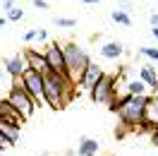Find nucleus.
Here are the masks:
<instances>
[{
    "label": "nucleus",
    "mask_w": 158,
    "mask_h": 156,
    "mask_svg": "<svg viewBox=\"0 0 158 156\" xmlns=\"http://www.w3.org/2000/svg\"><path fill=\"white\" fill-rule=\"evenodd\" d=\"M74 82L67 77H62V75H58V72H48L46 77H43V103H48L50 108H65L74 98V94H79V91H74Z\"/></svg>",
    "instance_id": "f257e3e1"
},
{
    "label": "nucleus",
    "mask_w": 158,
    "mask_h": 156,
    "mask_svg": "<svg viewBox=\"0 0 158 156\" xmlns=\"http://www.w3.org/2000/svg\"><path fill=\"white\" fill-rule=\"evenodd\" d=\"M62 53H65V65H67V72L69 77L77 82L79 77H81V72L86 70V65H89V53L81 48L79 43H74V41H69V43H65L62 46Z\"/></svg>",
    "instance_id": "f03ea898"
},
{
    "label": "nucleus",
    "mask_w": 158,
    "mask_h": 156,
    "mask_svg": "<svg viewBox=\"0 0 158 156\" xmlns=\"http://www.w3.org/2000/svg\"><path fill=\"white\" fill-rule=\"evenodd\" d=\"M7 103H10L17 113H19L24 120L27 118H31L34 115V110H36V103H34V98L24 91V84H22L19 79H15L12 82V87H10V94H7V98H5Z\"/></svg>",
    "instance_id": "7ed1b4c3"
},
{
    "label": "nucleus",
    "mask_w": 158,
    "mask_h": 156,
    "mask_svg": "<svg viewBox=\"0 0 158 156\" xmlns=\"http://www.w3.org/2000/svg\"><path fill=\"white\" fill-rule=\"evenodd\" d=\"M89 94H91V101H94V103H106V106H108L110 101L118 96V77L103 72L101 79L94 84V89H91Z\"/></svg>",
    "instance_id": "20e7f679"
},
{
    "label": "nucleus",
    "mask_w": 158,
    "mask_h": 156,
    "mask_svg": "<svg viewBox=\"0 0 158 156\" xmlns=\"http://www.w3.org/2000/svg\"><path fill=\"white\" fill-rule=\"evenodd\" d=\"M19 82L24 84V91L34 98V103L41 106V103H43V75L36 72V70H29V67H27V72L19 77Z\"/></svg>",
    "instance_id": "39448f33"
},
{
    "label": "nucleus",
    "mask_w": 158,
    "mask_h": 156,
    "mask_svg": "<svg viewBox=\"0 0 158 156\" xmlns=\"http://www.w3.org/2000/svg\"><path fill=\"white\" fill-rule=\"evenodd\" d=\"M46 60H48V67L50 72H58V75H62V77H69L67 72V65H65V53H62V46H58V43H48L46 46ZM74 82V79H72Z\"/></svg>",
    "instance_id": "423d86ee"
},
{
    "label": "nucleus",
    "mask_w": 158,
    "mask_h": 156,
    "mask_svg": "<svg viewBox=\"0 0 158 156\" xmlns=\"http://www.w3.org/2000/svg\"><path fill=\"white\" fill-rule=\"evenodd\" d=\"M22 53H24V58H27V65H29V70H36V72H41L43 77L50 72L48 60H46V53H41V50H36V48H24Z\"/></svg>",
    "instance_id": "0eeeda50"
},
{
    "label": "nucleus",
    "mask_w": 158,
    "mask_h": 156,
    "mask_svg": "<svg viewBox=\"0 0 158 156\" xmlns=\"http://www.w3.org/2000/svg\"><path fill=\"white\" fill-rule=\"evenodd\" d=\"M101 75H103L101 65H96V63H89V65H86V70L81 72V77H79L77 82H79V87L84 89V91H91V89H94V84L101 79Z\"/></svg>",
    "instance_id": "6e6552de"
},
{
    "label": "nucleus",
    "mask_w": 158,
    "mask_h": 156,
    "mask_svg": "<svg viewBox=\"0 0 158 156\" xmlns=\"http://www.w3.org/2000/svg\"><path fill=\"white\" fill-rule=\"evenodd\" d=\"M27 58H24V53H17V55H12L7 63H5V72L10 75L12 79H19L24 72H27Z\"/></svg>",
    "instance_id": "1a4fd4ad"
},
{
    "label": "nucleus",
    "mask_w": 158,
    "mask_h": 156,
    "mask_svg": "<svg viewBox=\"0 0 158 156\" xmlns=\"http://www.w3.org/2000/svg\"><path fill=\"white\" fill-rule=\"evenodd\" d=\"M122 53H125V46H122L120 41H108V43L101 46V55L106 60H118Z\"/></svg>",
    "instance_id": "9d476101"
},
{
    "label": "nucleus",
    "mask_w": 158,
    "mask_h": 156,
    "mask_svg": "<svg viewBox=\"0 0 158 156\" xmlns=\"http://www.w3.org/2000/svg\"><path fill=\"white\" fill-rule=\"evenodd\" d=\"M139 79H141L146 87H151L153 91H158V72L153 70V65H141V70H139Z\"/></svg>",
    "instance_id": "9b49d317"
},
{
    "label": "nucleus",
    "mask_w": 158,
    "mask_h": 156,
    "mask_svg": "<svg viewBox=\"0 0 158 156\" xmlns=\"http://www.w3.org/2000/svg\"><path fill=\"white\" fill-rule=\"evenodd\" d=\"M0 120H10V123L24 125V118H22L19 113H17V110H15V108H12L10 103H7V101H5V98L0 101Z\"/></svg>",
    "instance_id": "f8f14e48"
},
{
    "label": "nucleus",
    "mask_w": 158,
    "mask_h": 156,
    "mask_svg": "<svg viewBox=\"0 0 158 156\" xmlns=\"http://www.w3.org/2000/svg\"><path fill=\"white\" fill-rule=\"evenodd\" d=\"M77 154L79 156H96L98 154V142L96 139H91V137H84L77 146Z\"/></svg>",
    "instance_id": "ddd939ff"
},
{
    "label": "nucleus",
    "mask_w": 158,
    "mask_h": 156,
    "mask_svg": "<svg viewBox=\"0 0 158 156\" xmlns=\"http://www.w3.org/2000/svg\"><path fill=\"white\" fill-rule=\"evenodd\" d=\"M146 106H148V118L158 125V91H153L151 96H146Z\"/></svg>",
    "instance_id": "4468645a"
},
{
    "label": "nucleus",
    "mask_w": 158,
    "mask_h": 156,
    "mask_svg": "<svg viewBox=\"0 0 158 156\" xmlns=\"http://www.w3.org/2000/svg\"><path fill=\"white\" fill-rule=\"evenodd\" d=\"M144 91H146V84H144L141 79H132V82H127V94H129V96H144Z\"/></svg>",
    "instance_id": "2eb2a0df"
},
{
    "label": "nucleus",
    "mask_w": 158,
    "mask_h": 156,
    "mask_svg": "<svg viewBox=\"0 0 158 156\" xmlns=\"http://www.w3.org/2000/svg\"><path fill=\"white\" fill-rule=\"evenodd\" d=\"M110 17H113V22H118V24H122V27H129V24H132V17H129L125 10H113Z\"/></svg>",
    "instance_id": "dca6fc26"
},
{
    "label": "nucleus",
    "mask_w": 158,
    "mask_h": 156,
    "mask_svg": "<svg viewBox=\"0 0 158 156\" xmlns=\"http://www.w3.org/2000/svg\"><path fill=\"white\" fill-rule=\"evenodd\" d=\"M24 20V10H22L19 5H15L10 12H7V22H22Z\"/></svg>",
    "instance_id": "f3484780"
},
{
    "label": "nucleus",
    "mask_w": 158,
    "mask_h": 156,
    "mask_svg": "<svg viewBox=\"0 0 158 156\" xmlns=\"http://www.w3.org/2000/svg\"><path fill=\"white\" fill-rule=\"evenodd\" d=\"M139 53H141V55H146V58H151L153 63H158V48H151V46H141V48H139Z\"/></svg>",
    "instance_id": "a211bd4d"
},
{
    "label": "nucleus",
    "mask_w": 158,
    "mask_h": 156,
    "mask_svg": "<svg viewBox=\"0 0 158 156\" xmlns=\"http://www.w3.org/2000/svg\"><path fill=\"white\" fill-rule=\"evenodd\" d=\"M55 27H77V20H72V17H55Z\"/></svg>",
    "instance_id": "6ab92c4d"
},
{
    "label": "nucleus",
    "mask_w": 158,
    "mask_h": 156,
    "mask_svg": "<svg viewBox=\"0 0 158 156\" xmlns=\"http://www.w3.org/2000/svg\"><path fill=\"white\" fill-rule=\"evenodd\" d=\"M31 5H34L36 10H48V2H46V0H31Z\"/></svg>",
    "instance_id": "aec40b11"
},
{
    "label": "nucleus",
    "mask_w": 158,
    "mask_h": 156,
    "mask_svg": "<svg viewBox=\"0 0 158 156\" xmlns=\"http://www.w3.org/2000/svg\"><path fill=\"white\" fill-rule=\"evenodd\" d=\"M36 31H39V29H31V31H27V34H24V41H27V43L36 41Z\"/></svg>",
    "instance_id": "412c9836"
},
{
    "label": "nucleus",
    "mask_w": 158,
    "mask_h": 156,
    "mask_svg": "<svg viewBox=\"0 0 158 156\" xmlns=\"http://www.w3.org/2000/svg\"><path fill=\"white\" fill-rule=\"evenodd\" d=\"M15 5H17V0H2V10H5V12H10Z\"/></svg>",
    "instance_id": "4be33fe9"
},
{
    "label": "nucleus",
    "mask_w": 158,
    "mask_h": 156,
    "mask_svg": "<svg viewBox=\"0 0 158 156\" xmlns=\"http://www.w3.org/2000/svg\"><path fill=\"white\" fill-rule=\"evenodd\" d=\"M36 39H39V41H48V31H46V29H39V31H36Z\"/></svg>",
    "instance_id": "5701e85b"
},
{
    "label": "nucleus",
    "mask_w": 158,
    "mask_h": 156,
    "mask_svg": "<svg viewBox=\"0 0 158 156\" xmlns=\"http://www.w3.org/2000/svg\"><path fill=\"white\" fill-rule=\"evenodd\" d=\"M151 142H153V146H158V125H156V130L151 132Z\"/></svg>",
    "instance_id": "b1692460"
},
{
    "label": "nucleus",
    "mask_w": 158,
    "mask_h": 156,
    "mask_svg": "<svg viewBox=\"0 0 158 156\" xmlns=\"http://www.w3.org/2000/svg\"><path fill=\"white\" fill-rule=\"evenodd\" d=\"M5 146H10V144H7V137L0 132V149H5Z\"/></svg>",
    "instance_id": "393cba45"
},
{
    "label": "nucleus",
    "mask_w": 158,
    "mask_h": 156,
    "mask_svg": "<svg viewBox=\"0 0 158 156\" xmlns=\"http://www.w3.org/2000/svg\"><path fill=\"white\" fill-rule=\"evenodd\" d=\"M125 135H127V130H122V127H118V130H115V137H118V139H122Z\"/></svg>",
    "instance_id": "a878e982"
},
{
    "label": "nucleus",
    "mask_w": 158,
    "mask_h": 156,
    "mask_svg": "<svg viewBox=\"0 0 158 156\" xmlns=\"http://www.w3.org/2000/svg\"><path fill=\"white\" fill-rule=\"evenodd\" d=\"M151 27H158V15H151Z\"/></svg>",
    "instance_id": "bb28decb"
},
{
    "label": "nucleus",
    "mask_w": 158,
    "mask_h": 156,
    "mask_svg": "<svg viewBox=\"0 0 158 156\" xmlns=\"http://www.w3.org/2000/svg\"><path fill=\"white\" fill-rule=\"evenodd\" d=\"M151 34H153V39H158V27H151Z\"/></svg>",
    "instance_id": "cd10ccee"
},
{
    "label": "nucleus",
    "mask_w": 158,
    "mask_h": 156,
    "mask_svg": "<svg viewBox=\"0 0 158 156\" xmlns=\"http://www.w3.org/2000/svg\"><path fill=\"white\" fill-rule=\"evenodd\" d=\"M5 24H7V17H0V29H2Z\"/></svg>",
    "instance_id": "c85d7f7f"
},
{
    "label": "nucleus",
    "mask_w": 158,
    "mask_h": 156,
    "mask_svg": "<svg viewBox=\"0 0 158 156\" xmlns=\"http://www.w3.org/2000/svg\"><path fill=\"white\" fill-rule=\"evenodd\" d=\"M84 2H86V5H91V2H96V0H84Z\"/></svg>",
    "instance_id": "c756f323"
},
{
    "label": "nucleus",
    "mask_w": 158,
    "mask_h": 156,
    "mask_svg": "<svg viewBox=\"0 0 158 156\" xmlns=\"http://www.w3.org/2000/svg\"><path fill=\"white\" fill-rule=\"evenodd\" d=\"M0 79H2V70H0Z\"/></svg>",
    "instance_id": "7c9ffc66"
},
{
    "label": "nucleus",
    "mask_w": 158,
    "mask_h": 156,
    "mask_svg": "<svg viewBox=\"0 0 158 156\" xmlns=\"http://www.w3.org/2000/svg\"><path fill=\"white\" fill-rule=\"evenodd\" d=\"M96 2H101V0H96Z\"/></svg>",
    "instance_id": "2f4dec72"
},
{
    "label": "nucleus",
    "mask_w": 158,
    "mask_h": 156,
    "mask_svg": "<svg viewBox=\"0 0 158 156\" xmlns=\"http://www.w3.org/2000/svg\"><path fill=\"white\" fill-rule=\"evenodd\" d=\"M41 156H46V154H41Z\"/></svg>",
    "instance_id": "473e14b6"
}]
</instances>
